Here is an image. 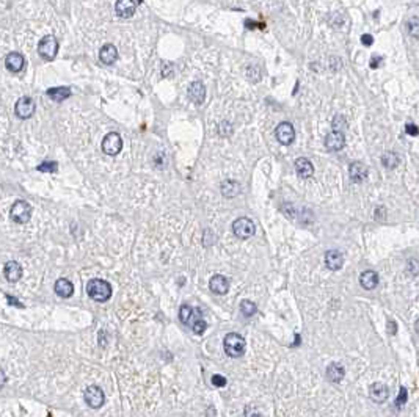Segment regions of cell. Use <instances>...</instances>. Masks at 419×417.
<instances>
[{"label":"cell","instance_id":"7","mask_svg":"<svg viewBox=\"0 0 419 417\" xmlns=\"http://www.w3.org/2000/svg\"><path fill=\"white\" fill-rule=\"evenodd\" d=\"M58 52V41L54 36H44L38 44V54L44 60H52L55 58Z\"/></svg>","mask_w":419,"mask_h":417},{"label":"cell","instance_id":"41","mask_svg":"<svg viewBox=\"0 0 419 417\" xmlns=\"http://www.w3.org/2000/svg\"><path fill=\"white\" fill-rule=\"evenodd\" d=\"M415 331H416V333L419 334V318L416 320V323H415Z\"/></svg>","mask_w":419,"mask_h":417},{"label":"cell","instance_id":"32","mask_svg":"<svg viewBox=\"0 0 419 417\" xmlns=\"http://www.w3.org/2000/svg\"><path fill=\"white\" fill-rule=\"evenodd\" d=\"M407 271L411 274V276H416V274H419V262H418V260H415V259L408 260Z\"/></svg>","mask_w":419,"mask_h":417},{"label":"cell","instance_id":"26","mask_svg":"<svg viewBox=\"0 0 419 417\" xmlns=\"http://www.w3.org/2000/svg\"><path fill=\"white\" fill-rule=\"evenodd\" d=\"M221 193L226 198H234L241 193V184L236 181H224L221 184Z\"/></svg>","mask_w":419,"mask_h":417},{"label":"cell","instance_id":"11","mask_svg":"<svg viewBox=\"0 0 419 417\" xmlns=\"http://www.w3.org/2000/svg\"><path fill=\"white\" fill-rule=\"evenodd\" d=\"M369 397L375 403H383V401L390 397V389L385 383H374L369 387Z\"/></svg>","mask_w":419,"mask_h":417},{"label":"cell","instance_id":"5","mask_svg":"<svg viewBox=\"0 0 419 417\" xmlns=\"http://www.w3.org/2000/svg\"><path fill=\"white\" fill-rule=\"evenodd\" d=\"M233 232L236 237L242 238V240H245V238H250L254 235V232H256V225L250 220V218H237L234 223H233Z\"/></svg>","mask_w":419,"mask_h":417},{"label":"cell","instance_id":"13","mask_svg":"<svg viewBox=\"0 0 419 417\" xmlns=\"http://www.w3.org/2000/svg\"><path fill=\"white\" fill-rule=\"evenodd\" d=\"M349 174H350L352 181L364 182L366 179H368L369 171H368V167H366L363 162H353V163H350V167H349Z\"/></svg>","mask_w":419,"mask_h":417},{"label":"cell","instance_id":"8","mask_svg":"<svg viewBox=\"0 0 419 417\" xmlns=\"http://www.w3.org/2000/svg\"><path fill=\"white\" fill-rule=\"evenodd\" d=\"M275 135H276V140H278L281 145H284V146L292 145L294 140H295L294 125L290 124V123H281V124H278V127H276V130H275Z\"/></svg>","mask_w":419,"mask_h":417},{"label":"cell","instance_id":"22","mask_svg":"<svg viewBox=\"0 0 419 417\" xmlns=\"http://www.w3.org/2000/svg\"><path fill=\"white\" fill-rule=\"evenodd\" d=\"M295 171L300 177L306 179V177H311L314 174V167L308 159L300 157V159L295 160Z\"/></svg>","mask_w":419,"mask_h":417},{"label":"cell","instance_id":"12","mask_svg":"<svg viewBox=\"0 0 419 417\" xmlns=\"http://www.w3.org/2000/svg\"><path fill=\"white\" fill-rule=\"evenodd\" d=\"M344 145H346V137H344L342 132H338V130H333L327 135L325 138V146L328 151H341V149L344 147Z\"/></svg>","mask_w":419,"mask_h":417},{"label":"cell","instance_id":"4","mask_svg":"<svg viewBox=\"0 0 419 417\" xmlns=\"http://www.w3.org/2000/svg\"><path fill=\"white\" fill-rule=\"evenodd\" d=\"M10 217L14 223L24 225V223H27L30 220V217H32V206H30L28 203H25V201H22V199L16 201L11 207Z\"/></svg>","mask_w":419,"mask_h":417},{"label":"cell","instance_id":"31","mask_svg":"<svg viewBox=\"0 0 419 417\" xmlns=\"http://www.w3.org/2000/svg\"><path fill=\"white\" fill-rule=\"evenodd\" d=\"M58 168L57 162H44L41 165H38V171H43V173H54Z\"/></svg>","mask_w":419,"mask_h":417},{"label":"cell","instance_id":"19","mask_svg":"<svg viewBox=\"0 0 419 417\" xmlns=\"http://www.w3.org/2000/svg\"><path fill=\"white\" fill-rule=\"evenodd\" d=\"M115 11L119 18H131L135 13V2L133 0H116Z\"/></svg>","mask_w":419,"mask_h":417},{"label":"cell","instance_id":"17","mask_svg":"<svg viewBox=\"0 0 419 417\" xmlns=\"http://www.w3.org/2000/svg\"><path fill=\"white\" fill-rule=\"evenodd\" d=\"M189 98L197 104V105H201L206 99V86L201 83V82H193L189 86Z\"/></svg>","mask_w":419,"mask_h":417},{"label":"cell","instance_id":"29","mask_svg":"<svg viewBox=\"0 0 419 417\" xmlns=\"http://www.w3.org/2000/svg\"><path fill=\"white\" fill-rule=\"evenodd\" d=\"M331 125H333V130H338V132H342V133L347 130V121H346V118L341 116V115H336L333 118Z\"/></svg>","mask_w":419,"mask_h":417},{"label":"cell","instance_id":"39","mask_svg":"<svg viewBox=\"0 0 419 417\" xmlns=\"http://www.w3.org/2000/svg\"><path fill=\"white\" fill-rule=\"evenodd\" d=\"M5 381H6V375H5V372L0 369V387L5 384Z\"/></svg>","mask_w":419,"mask_h":417},{"label":"cell","instance_id":"2","mask_svg":"<svg viewBox=\"0 0 419 417\" xmlns=\"http://www.w3.org/2000/svg\"><path fill=\"white\" fill-rule=\"evenodd\" d=\"M87 293L91 300L98 301V303H104L110 300L111 296V286L109 284L107 281L104 279H98L94 278L91 281H88L87 284Z\"/></svg>","mask_w":419,"mask_h":417},{"label":"cell","instance_id":"37","mask_svg":"<svg viewBox=\"0 0 419 417\" xmlns=\"http://www.w3.org/2000/svg\"><path fill=\"white\" fill-rule=\"evenodd\" d=\"M405 400H407V391H405V387H400V397L397 400V405L400 406Z\"/></svg>","mask_w":419,"mask_h":417},{"label":"cell","instance_id":"38","mask_svg":"<svg viewBox=\"0 0 419 417\" xmlns=\"http://www.w3.org/2000/svg\"><path fill=\"white\" fill-rule=\"evenodd\" d=\"M380 62H381V58H380V57H374V58H372V62H371V68L375 69Z\"/></svg>","mask_w":419,"mask_h":417},{"label":"cell","instance_id":"3","mask_svg":"<svg viewBox=\"0 0 419 417\" xmlns=\"http://www.w3.org/2000/svg\"><path fill=\"white\" fill-rule=\"evenodd\" d=\"M224 353L231 357H241L245 353V339L237 333H229L223 340Z\"/></svg>","mask_w":419,"mask_h":417},{"label":"cell","instance_id":"28","mask_svg":"<svg viewBox=\"0 0 419 417\" xmlns=\"http://www.w3.org/2000/svg\"><path fill=\"white\" fill-rule=\"evenodd\" d=\"M256 311H258V308H256V304H254L253 301H250V300H243V301L241 303V312H242V314H243L245 317H251V315H254V314H256Z\"/></svg>","mask_w":419,"mask_h":417},{"label":"cell","instance_id":"30","mask_svg":"<svg viewBox=\"0 0 419 417\" xmlns=\"http://www.w3.org/2000/svg\"><path fill=\"white\" fill-rule=\"evenodd\" d=\"M407 30H408V33L413 36V38H419V19L418 18H411L407 22Z\"/></svg>","mask_w":419,"mask_h":417},{"label":"cell","instance_id":"9","mask_svg":"<svg viewBox=\"0 0 419 417\" xmlns=\"http://www.w3.org/2000/svg\"><path fill=\"white\" fill-rule=\"evenodd\" d=\"M36 110V105H35V101L32 98H28V96H24V98H21L18 102H16V107H14V111H16V115L21 118V119H27V118H32L33 113Z\"/></svg>","mask_w":419,"mask_h":417},{"label":"cell","instance_id":"23","mask_svg":"<svg viewBox=\"0 0 419 417\" xmlns=\"http://www.w3.org/2000/svg\"><path fill=\"white\" fill-rule=\"evenodd\" d=\"M344 375H346V370H344V367L341 366V364H338V362L330 364L328 369H327V378L330 379V381H333V383H341Z\"/></svg>","mask_w":419,"mask_h":417},{"label":"cell","instance_id":"20","mask_svg":"<svg viewBox=\"0 0 419 417\" xmlns=\"http://www.w3.org/2000/svg\"><path fill=\"white\" fill-rule=\"evenodd\" d=\"M360 284L366 290H374L378 286V274L374 270H366L360 276Z\"/></svg>","mask_w":419,"mask_h":417},{"label":"cell","instance_id":"14","mask_svg":"<svg viewBox=\"0 0 419 417\" xmlns=\"http://www.w3.org/2000/svg\"><path fill=\"white\" fill-rule=\"evenodd\" d=\"M209 289L217 295H224V293H228V290H229V281L226 276H223V274H215V276H212L211 281H209Z\"/></svg>","mask_w":419,"mask_h":417},{"label":"cell","instance_id":"1","mask_svg":"<svg viewBox=\"0 0 419 417\" xmlns=\"http://www.w3.org/2000/svg\"><path fill=\"white\" fill-rule=\"evenodd\" d=\"M179 318L187 326H190L195 334H203L207 328V323L201 317V311L189 306V304H182L179 309Z\"/></svg>","mask_w":419,"mask_h":417},{"label":"cell","instance_id":"6","mask_svg":"<svg viewBox=\"0 0 419 417\" xmlns=\"http://www.w3.org/2000/svg\"><path fill=\"white\" fill-rule=\"evenodd\" d=\"M121 149H123V140H121V137H119V133L110 132L104 137L102 151L107 155H111V157H113V155H118L119 152H121Z\"/></svg>","mask_w":419,"mask_h":417},{"label":"cell","instance_id":"16","mask_svg":"<svg viewBox=\"0 0 419 417\" xmlns=\"http://www.w3.org/2000/svg\"><path fill=\"white\" fill-rule=\"evenodd\" d=\"M3 273H5V278L6 281L10 282H18L21 278H22V267L19 262H16V260H10V262H6L5 267H3Z\"/></svg>","mask_w":419,"mask_h":417},{"label":"cell","instance_id":"10","mask_svg":"<svg viewBox=\"0 0 419 417\" xmlns=\"http://www.w3.org/2000/svg\"><path fill=\"white\" fill-rule=\"evenodd\" d=\"M85 401L88 403V406L93 408V409L101 408L104 405V401H106V397H104V392H102L101 387L89 386L85 391Z\"/></svg>","mask_w":419,"mask_h":417},{"label":"cell","instance_id":"33","mask_svg":"<svg viewBox=\"0 0 419 417\" xmlns=\"http://www.w3.org/2000/svg\"><path fill=\"white\" fill-rule=\"evenodd\" d=\"M212 384H214L215 387L226 386V378L221 376V375H214V376H212Z\"/></svg>","mask_w":419,"mask_h":417},{"label":"cell","instance_id":"34","mask_svg":"<svg viewBox=\"0 0 419 417\" xmlns=\"http://www.w3.org/2000/svg\"><path fill=\"white\" fill-rule=\"evenodd\" d=\"M405 132L408 133V135H411V137L419 135V129L416 127L415 124H407V125H405Z\"/></svg>","mask_w":419,"mask_h":417},{"label":"cell","instance_id":"15","mask_svg":"<svg viewBox=\"0 0 419 417\" xmlns=\"http://www.w3.org/2000/svg\"><path fill=\"white\" fill-rule=\"evenodd\" d=\"M5 66H6V69L11 72H21L25 66V60L19 52H11V54H8L5 58Z\"/></svg>","mask_w":419,"mask_h":417},{"label":"cell","instance_id":"21","mask_svg":"<svg viewBox=\"0 0 419 417\" xmlns=\"http://www.w3.org/2000/svg\"><path fill=\"white\" fill-rule=\"evenodd\" d=\"M99 58L104 64H113L118 60V50L113 44H106L99 52Z\"/></svg>","mask_w":419,"mask_h":417},{"label":"cell","instance_id":"36","mask_svg":"<svg viewBox=\"0 0 419 417\" xmlns=\"http://www.w3.org/2000/svg\"><path fill=\"white\" fill-rule=\"evenodd\" d=\"M388 333H390V334H396V333H397V325H396L393 320H390V322H388Z\"/></svg>","mask_w":419,"mask_h":417},{"label":"cell","instance_id":"27","mask_svg":"<svg viewBox=\"0 0 419 417\" xmlns=\"http://www.w3.org/2000/svg\"><path fill=\"white\" fill-rule=\"evenodd\" d=\"M381 163H383L385 168L394 169V168L399 167L400 159H399V155L394 154V152H385L383 155H381Z\"/></svg>","mask_w":419,"mask_h":417},{"label":"cell","instance_id":"18","mask_svg":"<svg viewBox=\"0 0 419 417\" xmlns=\"http://www.w3.org/2000/svg\"><path fill=\"white\" fill-rule=\"evenodd\" d=\"M325 264L327 267L330 268L333 271H338L342 268L344 265V257L338 250H331V251H327L325 254Z\"/></svg>","mask_w":419,"mask_h":417},{"label":"cell","instance_id":"25","mask_svg":"<svg viewBox=\"0 0 419 417\" xmlns=\"http://www.w3.org/2000/svg\"><path fill=\"white\" fill-rule=\"evenodd\" d=\"M47 96L55 102H62L65 99H68L71 96V89L68 86H55L47 89Z\"/></svg>","mask_w":419,"mask_h":417},{"label":"cell","instance_id":"24","mask_svg":"<svg viewBox=\"0 0 419 417\" xmlns=\"http://www.w3.org/2000/svg\"><path fill=\"white\" fill-rule=\"evenodd\" d=\"M55 293L60 295V296H63V298H69V296L74 293L72 282L68 281V279H65V278L58 279V281L55 282Z\"/></svg>","mask_w":419,"mask_h":417},{"label":"cell","instance_id":"35","mask_svg":"<svg viewBox=\"0 0 419 417\" xmlns=\"http://www.w3.org/2000/svg\"><path fill=\"white\" fill-rule=\"evenodd\" d=\"M361 42L364 44V46H372L374 38H372L371 35H363V36H361Z\"/></svg>","mask_w":419,"mask_h":417},{"label":"cell","instance_id":"40","mask_svg":"<svg viewBox=\"0 0 419 417\" xmlns=\"http://www.w3.org/2000/svg\"><path fill=\"white\" fill-rule=\"evenodd\" d=\"M6 298H8V301H10V303H14V304H18L19 308H22V304L16 300V298H11V296H6Z\"/></svg>","mask_w":419,"mask_h":417}]
</instances>
